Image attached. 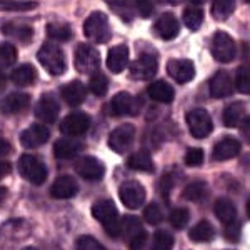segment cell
Returning a JSON list of instances; mask_svg holds the SVG:
<instances>
[{"label":"cell","mask_w":250,"mask_h":250,"mask_svg":"<svg viewBox=\"0 0 250 250\" xmlns=\"http://www.w3.org/2000/svg\"><path fill=\"white\" fill-rule=\"evenodd\" d=\"M92 215L95 217L100 224L104 225L105 232L110 237H119L122 233V224L119 220V212L114 204V200L105 199V200H99L94 207H92Z\"/></svg>","instance_id":"6da1fadb"},{"label":"cell","mask_w":250,"mask_h":250,"mask_svg":"<svg viewBox=\"0 0 250 250\" xmlns=\"http://www.w3.org/2000/svg\"><path fill=\"white\" fill-rule=\"evenodd\" d=\"M83 34L95 43H107L112 37V29L104 12H92L83 23Z\"/></svg>","instance_id":"7a4b0ae2"},{"label":"cell","mask_w":250,"mask_h":250,"mask_svg":"<svg viewBox=\"0 0 250 250\" xmlns=\"http://www.w3.org/2000/svg\"><path fill=\"white\" fill-rule=\"evenodd\" d=\"M39 62L52 75H62L67 70L65 54L55 43H43L37 54Z\"/></svg>","instance_id":"3957f363"},{"label":"cell","mask_w":250,"mask_h":250,"mask_svg":"<svg viewBox=\"0 0 250 250\" xmlns=\"http://www.w3.org/2000/svg\"><path fill=\"white\" fill-rule=\"evenodd\" d=\"M74 63L80 74L94 75L100 67V54L88 43H79L74 54Z\"/></svg>","instance_id":"277c9868"},{"label":"cell","mask_w":250,"mask_h":250,"mask_svg":"<svg viewBox=\"0 0 250 250\" xmlns=\"http://www.w3.org/2000/svg\"><path fill=\"white\" fill-rule=\"evenodd\" d=\"M20 175L34 185H42L47 180V167L40 159L29 154H23L19 159Z\"/></svg>","instance_id":"5b68a950"},{"label":"cell","mask_w":250,"mask_h":250,"mask_svg":"<svg viewBox=\"0 0 250 250\" xmlns=\"http://www.w3.org/2000/svg\"><path fill=\"white\" fill-rule=\"evenodd\" d=\"M212 55L215 60H219L222 63L232 62L235 59V42L229 34L225 32H215L212 37V45H210Z\"/></svg>","instance_id":"8992f818"},{"label":"cell","mask_w":250,"mask_h":250,"mask_svg":"<svg viewBox=\"0 0 250 250\" xmlns=\"http://www.w3.org/2000/svg\"><path fill=\"white\" fill-rule=\"evenodd\" d=\"M187 125L190 134L195 137V139H205L212 134L213 130V124L212 119L208 115L207 110L204 108H193L187 114Z\"/></svg>","instance_id":"52a82bcc"},{"label":"cell","mask_w":250,"mask_h":250,"mask_svg":"<svg viewBox=\"0 0 250 250\" xmlns=\"http://www.w3.org/2000/svg\"><path fill=\"white\" fill-rule=\"evenodd\" d=\"M120 200L127 208H139L145 202V188L137 180H128L120 185Z\"/></svg>","instance_id":"ba28073f"},{"label":"cell","mask_w":250,"mask_h":250,"mask_svg":"<svg viewBox=\"0 0 250 250\" xmlns=\"http://www.w3.org/2000/svg\"><path fill=\"white\" fill-rule=\"evenodd\" d=\"M135 139V127L132 124H122L117 128L112 130L110 137H108V145L117 154H124L128 150Z\"/></svg>","instance_id":"9c48e42d"},{"label":"cell","mask_w":250,"mask_h":250,"mask_svg":"<svg viewBox=\"0 0 250 250\" xmlns=\"http://www.w3.org/2000/svg\"><path fill=\"white\" fill-rule=\"evenodd\" d=\"M159 70V60L154 54H144L130 63V77L135 80L152 79Z\"/></svg>","instance_id":"30bf717a"},{"label":"cell","mask_w":250,"mask_h":250,"mask_svg":"<svg viewBox=\"0 0 250 250\" xmlns=\"http://www.w3.org/2000/svg\"><path fill=\"white\" fill-rule=\"evenodd\" d=\"M75 170L85 180H100L105 175V165L100 162L97 157L85 155V157H80L77 162H75Z\"/></svg>","instance_id":"8fae6325"},{"label":"cell","mask_w":250,"mask_h":250,"mask_svg":"<svg viewBox=\"0 0 250 250\" xmlns=\"http://www.w3.org/2000/svg\"><path fill=\"white\" fill-rule=\"evenodd\" d=\"M90 127V117L85 112H72L63 119L60 130L68 137H79L83 135Z\"/></svg>","instance_id":"7c38bea8"},{"label":"cell","mask_w":250,"mask_h":250,"mask_svg":"<svg viewBox=\"0 0 250 250\" xmlns=\"http://www.w3.org/2000/svg\"><path fill=\"white\" fill-rule=\"evenodd\" d=\"M168 75L179 83H187L195 77V65L188 59H172L167 63Z\"/></svg>","instance_id":"4fadbf2b"},{"label":"cell","mask_w":250,"mask_h":250,"mask_svg":"<svg viewBox=\"0 0 250 250\" xmlns=\"http://www.w3.org/2000/svg\"><path fill=\"white\" fill-rule=\"evenodd\" d=\"M60 114V105L52 94H43L39 99L37 107H35V115L39 117L42 122L45 124H54L57 120Z\"/></svg>","instance_id":"5bb4252c"},{"label":"cell","mask_w":250,"mask_h":250,"mask_svg":"<svg viewBox=\"0 0 250 250\" xmlns=\"http://www.w3.org/2000/svg\"><path fill=\"white\" fill-rule=\"evenodd\" d=\"M48 137H50V132L45 125L34 124L20 134V144L25 148H37L47 142Z\"/></svg>","instance_id":"9a60e30c"},{"label":"cell","mask_w":250,"mask_h":250,"mask_svg":"<svg viewBox=\"0 0 250 250\" xmlns=\"http://www.w3.org/2000/svg\"><path fill=\"white\" fill-rule=\"evenodd\" d=\"M242 144L235 137H224L222 140L215 144L213 147V159L224 162V160H230L233 157H237L240 154Z\"/></svg>","instance_id":"2e32d148"},{"label":"cell","mask_w":250,"mask_h":250,"mask_svg":"<svg viewBox=\"0 0 250 250\" xmlns=\"http://www.w3.org/2000/svg\"><path fill=\"white\" fill-rule=\"evenodd\" d=\"M79 192V185L74 177L70 175H60L54 180L50 187V195L54 199H70Z\"/></svg>","instance_id":"e0dca14e"},{"label":"cell","mask_w":250,"mask_h":250,"mask_svg":"<svg viewBox=\"0 0 250 250\" xmlns=\"http://www.w3.org/2000/svg\"><path fill=\"white\" fill-rule=\"evenodd\" d=\"M208 92H210V95L213 99H224V97H229L232 94L233 83L227 72L220 70L213 75L210 79V82H208Z\"/></svg>","instance_id":"ac0fdd59"},{"label":"cell","mask_w":250,"mask_h":250,"mask_svg":"<svg viewBox=\"0 0 250 250\" xmlns=\"http://www.w3.org/2000/svg\"><path fill=\"white\" fill-rule=\"evenodd\" d=\"M60 94H62V99L65 100L67 105L77 107L85 100L87 88L80 80H72V82L65 83V85L60 88Z\"/></svg>","instance_id":"d6986e66"},{"label":"cell","mask_w":250,"mask_h":250,"mask_svg":"<svg viewBox=\"0 0 250 250\" xmlns=\"http://www.w3.org/2000/svg\"><path fill=\"white\" fill-rule=\"evenodd\" d=\"M155 32L160 39L164 40H172L179 35L180 32V23L173 14H164L160 15L159 20L155 23Z\"/></svg>","instance_id":"ffe728a7"},{"label":"cell","mask_w":250,"mask_h":250,"mask_svg":"<svg viewBox=\"0 0 250 250\" xmlns=\"http://www.w3.org/2000/svg\"><path fill=\"white\" fill-rule=\"evenodd\" d=\"M128 65V48L127 45H117L108 50L107 67L114 74H120Z\"/></svg>","instance_id":"44dd1931"},{"label":"cell","mask_w":250,"mask_h":250,"mask_svg":"<svg viewBox=\"0 0 250 250\" xmlns=\"http://www.w3.org/2000/svg\"><path fill=\"white\" fill-rule=\"evenodd\" d=\"M148 92V97L155 102H160V104H170L175 97V92L170 83H167L165 80H157V82L150 83L147 88Z\"/></svg>","instance_id":"7402d4cb"},{"label":"cell","mask_w":250,"mask_h":250,"mask_svg":"<svg viewBox=\"0 0 250 250\" xmlns=\"http://www.w3.org/2000/svg\"><path fill=\"white\" fill-rule=\"evenodd\" d=\"M110 108L114 115H130L135 112V100L127 92H119L114 95L110 102Z\"/></svg>","instance_id":"603a6c76"},{"label":"cell","mask_w":250,"mask_h":250,"mask_svg":"<svg viewBox=\"0 0 250 250\" xmlns=\"http://www.w3.org/2000/svg\"><path fill=\"white\" fill-rule=\"evenodd\" d=\"M30 104V95L23 94V92H14V94L7 95L3 100V112L5 114H19V112L25 110Z\"/></svg>","instance_id":"cb8c5ba5"},{"label":"cell","mask_w":250,"mask_h":250,"mask_svg":"<svg viewBox=\"0 0 250 250\" xmlns=\"http://www.w3.org/2000/svg\"><path fill=\"white\" fill-rule=\"evenodd\" d=\"M83 148V145L80 142H75V140L70 139H59L54 145V154L57 159H74L80 154V150Z\"/></svg>","instance_id":"d4e9b609"},{"label":"cell","mask_w":250,"mask_h":250,"mask_svg":"<svg viewBox=\"0 0 250 250\" xmlns=\"http://www.w3.org/2000/svg\"><path fill=\"white\" fill-rule=\"evenodd\" d=\"M10 79L17 87H29L35 82V79H37V70H35V67L30 65V63H23V65L17 67L12 72Z\"/></svg>","instance_id":"484cf974"},{"label":"cell","mask_w":250,"mask_h":250,"mask_svg":"<svg viewBox=\"0 0 250 250\" xmlns=\"http://www.w3.org/2000/svg\"><path fill=\"white\" fill-rule=\"evenodd\" d=\"M182 20H184V25L187 27L188 30H197L200 29L204 22V10L200 7H197L195 3H190L184 9V15H182Z\"/></svg>","instance_id":"4316f807"},{"label":"cell","mask_w":250,"mask_h":250,"mask_svg":"<svg viewBox=\"0 0 250 250\" xmlns=\"http://www.w3.org/2000/svg\"><path fill=\"white\" fill-rule=\"evenodd\" d=\"M245 117V104L244 102H233L224 110L222 120L227 127H237L242 119Z\"/></svg>","instance_id":"83f0119b"},{"label":"cell","mask_w":250,"mask_h":250,"mask_svg":"<svg viewBox=\"0 0 250 250\" xmlns=\"http://www.w3.org/2000/svg\"><path fill=\"white\" fill-rule=\"evenodd\" d=\"M127 165L134 170H139V172H152L154 170V160L148 152L145 150H140V152H135L128 157L127 160Z\"/></svg>","instance_id":"f1b7e54d"},{"label":"cell","mask_w":250,"mask_h":250,"mask_svg":"<svg viewBox=\"0 0 250 250\" xmlns=\"http://www.w3.org/2000/svg\"><path fill=\"white\" fill-rule=\"evenodd\" d=\"M213 210H215L217 219H219L220 222H224L225 225L235 222V217H237L235 205H233L229 199H219V200H217Z\"/></svg>","instance_id":"f546056e"},{"label":"cell","mask_w":250,"mask_h":250,"mask_svg":"<svg viewBox=\"0 0 250 250\" xmlns=\"http://www.w3.org/2000/svg\"><path fill=\"white\" fill-rule=\"evenodd\" d=\"M188 237H190L192 242H210L213 237H215V229L212 227L210 222L202 220V222H199L195 227L190 229Z\"/></svg>","instance_id":"4dcf8cb0"},{"label":"cell","mask_w":250,"mask_h":250,"mask_svg":"<svg viewBox=\"0 0 250 250\" xmlns=\"http://www.w3.org/2000/svg\"><path fill=\"white\" fill-rule=\"evenodd\" d=\"M47 35L54 40H60V42H67L72 37V29L67 25V23H57L52 22L47 25Z\"/></svg>","instance_id":"1f68e13d"},{"label":"cell","mask_w":250,"mask_h":250,"mask_svg":"<svg viewBox=\"0 0 250 250\" xmlns=\"http://www.w3.org/2000/svg\"><path fill=\"white\" fill-rule=\"evenodd\" d=\"M235 87L242 94H250V63H242L237 68Z\"/></svg>","instance_id":"d6a6232c"},{"label":"cell","mask_w":250,"mask_h":250,"mask_svg":"<svg viewBox=\"0 0 250 250\" xmlns=\"http://www.w3.org/2000/svg\"><path fill=\"white\" fill-rule=\"evenodd\" d=\"M207 195V185L205 182H192L185 187L184 190V197L190 202H200V200L205 199Z\"/></svg>","instance_id":"836d02e7"},{"label":"cell","mask_w":250,"mask_h":250,"mask_svg":"<svg viewBox=\"0 0 250 250\" xmlns=\"http://www.w3.org/2000/svg\"><path fill=\"white\" fill-rule=\"evenodd\" d=\"M233 9H235V3L232 0H219V2H213L212 15L217 20H225L233 14Z\"/></svg>","instance_id":"e575fe53"},{"label":"cell","mask_w":250,"mask_h":250,"mask_svg":"<svg viewBox=\"0 0 250 250\" xmlns=\"http://www.w3.org/2000/svg\"><path fill=\"white\" fill-rule=\"evenodd\" d=\"M88 88L90 92L97 97H102L107 94V88H108V80L104 74L97 72V74L90 75V82H88Z\"/></svg>","instance_id":"d590c367"},{"label":"cell","mask_w":250,"mask_h":250,"mask_svg":"<svg viewBox=\"0 0 250 250\" xmlns=\"http://www.w3.org/2000/svg\"><path fill=\"white\" fill-rule=\"evenodd\" d=\"M144 229H142V224H140V220L137 219L134 215H125L124 217V222H122V233L125 237H128V239H132V237H135L137 233H140Z\"/></svg>","instance_id":"8d00e7d4"},{"label":"cell","mask_w":250,"mask_h":250,"mask_svg":"<svg viewBox=\"0 0 250 250\" xmlns=\"http://www.w3.org/2000/svg\"><path fill=\"white\" fill-rule=\"evenodd\" d=\"M172 247H173V237L168 232L159 230L154 235L152 250H172Z\"/></svg>","instance_id":"74e56055"},{"label":"cell","mask_w":250,"mask_h":250,"mask_svg":"<svg viewBox=\"0 0 250 250\" xmlns=\"http://www.w3.org/2000/svg\"><path fill=\"white\" fill-rule=\"evenodd\" d=\"M75 250H105V247L94 237L82 235L75 242Z\"/></svg>","instance_id":"f35d334b"},{"label":"cell","mask_w":250,"mask_h":250,"mask_svg":"<svg viewBox=\"0 0 250 250\" xmlns=\"http://www.w3.org/2000/svg\"><path fill=\"white\" fill-rule=\"evenodd\" d=\"M188 219H190V213H188L187 208H175V210H172L170 213V224L173 225L175 229H184L185 225L188 224Z\"/></svg>","instance_id":"ab89813d"},{"label":"cell","mask_w":250,"mask_h":250,"mask_svg":"<svg viewBox=\"0 0 250 250\" xmlns=\"http://www.w3.org/2000/svg\"><path fill=\"white\" fill-rule=\"evenodd\" d=\"M17 60V50L12 43H2V50H0V62L2 67H10L12 63Z\"/></svg>","instance_id":"60d3db41"},{"label":"cell","mask_w":250,"mask_h":250,"mask_svg":"<svg viewBox=\"0 0 250 250\" xmlns=\"http://www.w3.org/2000/svg\"><path fill=\"white\" fill-rule=\"evenodd\" d=\"M144 219L147 220V224L157 225V224H160V222H162L164 213H162V210H160V207L157 204H150V205H147V207H145Z\"/></svg>","instance_id":"b9f144b4"},{"label":"cell","mask_w":250,"mask_h":250,"mask_svg":"<svg viewBox=\"0 0 250 250\" xmlns=\"http://www.w3.org/2000/svg\"><path fill=\"white\" fill-rule=\"evenodd\" d=\"M3 32H10V34H14L15 37H17L19 40H22V42L29 43L32 40V35H34V30L30 29V27H3Z\"/></svg>","instance_id":"7bdbcfd3"},{"label":"cell","mask_w":250,"mask_h":250,"mask_svg":"<svg viewBox=\"0 0 250 250\" xmlns=\"http://www.w3.org/2000/svg\"><path fill=\"white\" fill-rule=\"evenodd\" d=\"M204 162V150L202 148H188L185 154V164L190 167H199Z\"/></svg>","instance_id":"ee69618b"},{"label":"cell","mask_w":250,"mask_h":250,"mask_svg":"<svg viewBox=\"0 0 250 250\" xmlns=\"http://www.w3.org/2000/svg\"><path fill=\"white\" fill-rule=\"evenodd\" d=\"M37 7V2H17V0H10V2H7V0H3L2 2V9L5 10H32Z\"/></svg>","instance_id":"f6af8a7d"},{"label":"cell","mask_w":250,"mask_h":250,"mask_svg":"<svg viewBox=\"0 0 250 250\" xmlns=\"http://www.w3.org/2000/svg\"><path fill=\"white\" fill-rule=\"evenodd\" d=\"M145 244H147V232L142 230L140 233H137L135 237H132L128 242V249L130 250H144Z\"/></svg>","instance_id":"bcb514c9"},{"label":"cell","mask_w":250,"mask_h":250,"mask_svg":"<svg viewBox=\"0 0 250 250\" xmlns=\"http://www.w3.org/2000/svg\"><path fill=\"white\" fill-rule=\"evenodd\" d=\"M225 237L230 242H237L240 239V227L237 222H232V224L225 225Z\"/></svg>","instance_id":"7dc6e473"},{"label":"cell","mask_w":250,"mask_h":250,"mask_svg":"<svg viewBox=\"0 0 250 250\" xmlns=\"http://www.w3.org/2000/svg\"><path fill=\"white\" fill-rule=\"evenodd\" d=\"M135 5L142 17H150L152 12H154V3L152 2H137Z\"/></svg>","instance_id":"c3c4849f"},{"label":"cell","mask_w":250,"mask_h":250,"mask_svg":"<svg viewBox=\"0 0 250 250\" xmlns=\"http://www.w3.org/2000/svg\"><path fill=\"white\" fill-rule=\"evenodd\" d=\"M10 150L12 148L9 147V142H7V140H2V157H5Z\"/></svg>","instance_id":"681fc988"},{"label":"cell","mask_w":250,"mask_h":250,"mask_svg":"<svg viewBox=\"0 0 250 250\" xmlns=\"http://www.w3.org/2000/svg\"><path fill=\"white\" fill-rule=\"evenodd\" d=\"M9 170H10V164H7V162H2V172H0V177H5L7 173H9Z\"/></svg>","instance_id":"f907efd6"},{"label":"cell","mask_w":250,"mask_h":250,"mask_svg":"<svg viewBox=\"0 0 250 250\" xmlns=\"http://www.w3.org/2000/svg\"><path fill=\"white\" fill-rule=\"evenodd\" d=\"M245 208H247V215L250 217V199L247 200V205H245Z\"/></svg>","instance_id":"816d5d0a"},{"label":"cell","mask_w":250,"mask_h":250,"mask_svg":"<svg viewBox=\"0 0 250 250\" xmlns=\"http://www.w3.org/2000/svg\"><path fill=\"white\" fill-rule=\"evenodd\" d=\"M22 250H37L35 247H25V249H22Z\"/></svg>","instance_id":"f5cc1de1"}]
</instances>
